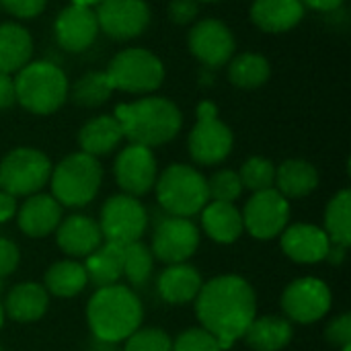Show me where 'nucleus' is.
<instances>
[{"instance_id": "8fccbe9b", "label": "nucleus", "mask_w": 351, "mask_h": 351, "mask_svg": "<svg viewBox=\"0 0 351 351\" xmlns=\"http://www.w3.org/2000/svg\"><path fill=\"white\" fill-rule=\"evenodd\" d=\"M341 351H351V343L350 346H343V348H341Z\"/></svg>"}, {"instance_id": "72a5a7b5", "label": "nucleus", "mask_w": 351, "mask_h": 351, "mask_svg": "<svg viewBox=\"0 0 351 351\" xmlns=\"http://www.w3.org/2000/svg\"><path fill=\"white\" fill-rule=\"evenodd\" d=\"M72 99L82 107H99L113 95V86L105 72H86L72 86Z\"/></svg>"}, {"instance_id": "9b49d317", "label": "nucleus", "mask_w": 351, "mask_h": 351, "mask_svg": "<svg viewBox=\"0 0 351 351\" xmlns=\"http://www.w3.org/2000/svg\"><path fill=\"white\" fill-rule=\"evenodd\" d=\"M241 216H243V226L251 237L259 241H271L280 237L288 226L290 204L276 187H271L253 193L247 199Z\"/></svg>"}, {"instance_id": "f8f14e48", "label": "nucleus", "mask_w": 351, "mask_h": 351, "mask_svg": "<svg viewBox=\"0 0 351 351\" xmlns=\"http://www.w3.org/2000/svg\"><path fill=\"white\" fill-rule=\"evenodd\" d=\"M199 247V228L189 218L162 216L152 232V255L167 263H185Z\"/></svg>"}, {"instance_id": "473e14b6", "label": "nucleus", "mask_w": 351, "mask_h": 351, "mask_svg": "<svg viewBox=\"0 0 351 351\" xmlns=\"http://www.w3.org/2000/svg\"><path fill=\"white\" fill-rule=\"evenodd\" d=\"M152 267L154 255L142 241L123 245V276L130 280L132 286H146L152 278Z\"/></svg>"}, {"instance_id": "ea45409f", "label": "nucleus", "mask_w": 351, "mask_h": 351, "mask_svg": "<svg viewBox=\"0 0 351 351\" xmlns=\"http://www.w3.org/2000/svg\"><path fill=\"white\" fill-rule=\"evenodd\" d=\"M47 0H0V8L16 19H33L45 10Z\"/></svg>"}, {"instance_id": "864d4df0", "label": "nucleus", "mask_w": 351, "mask_h": 351, "mask_svg": "<svg viewBox=\"0 0 351 351\" xmlns=\"http://www.w3.org/2000/svg\"><path fill=\"white\" fill-rule=\"evenodd\" d=\"M0 351H4V350H2V346H0Z\"/></svg>"}, {"instance_id": "4be33fe9", "label": "nucleus", "mask_w": 351, "mask_h": 351, "mask_svg": "<svg viewBox=\"0 0 351 351\" xmlns=\"http://www.w3.org/2000/svg\"><path fill=\"white\" fill-rule=\"evenodd\" d=\"M204 282L199 271L193 265L187 263H175V265H167V269L158 276L156 282V290L158 296L175 306L193 302L195 296L199 294Z\"/></svg>"}, {"instance_id": "f257e3e1", "label": "nucleus", "mask_w": 351, "mask_h": 351, "mask_svg": "<svg viewBox=\"0 0 351 351\" xmlns=\"http://www.w3.org/2000/svg\"><path fill=\"white\" fill-rule=\"evenodd\" d=\"M195 315L220 350H230L255 319L257 298L253 286L241 276H218L206 282L195 296Z\"/></svg>"}, {"instance_id": "393cba45", "label": "nucleus", "mask_w": 351, "mask_h": 351, "mask_svg": "<svg viewBox=\"0 0 351 351\" xmlns=\"http://www.w3.org/2000/svg\"><path fill=\"white\" fill-rule=\"evenodd\" d=\"M123 140V132L115 115H99L86 121L78 132L80 152L90 154L95 158L113 152Z\"/></svg>"}, {"instance_id": "bb28decb", "label": "nucleus", "mask_w": 351, "mask_h": 351, "mask_svg": "<svg viewBox=\"0 0 351 351\" xmlns=\"http://www.w3.org/2000/svg\"><path fill=\"white\" fill-rule=\"evenodd\" d=\"M84 269L88 282L97 290L115 286L123 276V245L107 241L86 257Z\"/></svg>"}, {"instance_id": "e433bc0d", "label": "nucleus", "mask_w": 351, "mask_h": 351, "mask_svg": "<svg viewBox=\"0 0 351 351\" xmlns=\"http://www.w3.org/2000/svg\"><path fill=\"white\" fill-rule=\"evenodd\" d=\"M173 341L171 337L156 327L150 329H138L125 339L123 351H171Z\"/></svg>"}, {"instance_id": "ddd939ff", "label": "nucleus", "mask_w": 351, "mask_h": 351, "mask_svg": "<svg viewBox=\"0 0 351 351\" xmlns=\"http://www.w3.org/2000/svg\"><path fill=\"white\" fill-rule=\"evenodd\" d=\"M282 311L288 321L313 325L331 311V290L319 278L294 280L282 294Z\"/></svg>"}, {"instance_id": "de8ad7c7", "label": "nucleus", "mask_w": 351, "mask_h": 351, "mask_svg": "<svg viewBox=\"0 0 351 351\" xmlns=\"http://www.w3.org/2000/svg\"><path fill=\"white\" fill-rule=\"evenodd\" d=\"M101 0H72V4H80V6H88V8H93V6H97Z\"/></svg>"}, {"instance_id": "2f4dec72", "label": "nucleus", "mask_w": 351, "mask_h": 351, "mask_svg": "<svg viewBox=\"0 0 351 351\" xmlns=\"http://www.w3.org/2000/svg\"><path fill=\"white\" fill-rule=\"evenodd\" d=\"M325 234L331 245H351V191L341 189L331 197L325 210Z\"/></svg>"}, {"instance_id": "3c124183", "label": "nucleus", "mask_w": 351, "mask_h": 351, "mask_svg": "<svg viewBox=\"0 0 351 351\" xmlns=\"http://www.w3.org/2000/svg\"><path fill=\"white\" fill-rule=\"evenodd\" d=\"M197 2H218V0H197Z\"/></svg>"}, {"instance_id": "a878e982", "label": "nucleus", "mask_w": 351, "mask_h": 351, "mask_svg": "<svg viewBox=\"0 0 351 351\" xmlns=\"http://www.w3.org/2000/svg\"><path fill=\"white\" fill-rule=\"evenodd\" d=\"M274 187L286 197V199H300L311 195L319 187V171L302 160V158H290L284 160L276 169V183Z\"/></svg>"}, {"instance_id": "a18cd8bd", "label": "nucleus", "mask_w": 351, "mask_h": 351, "mask_svg": "<svg viewBox=\"0 0 351 351\" xmlns=\"http://www.w3.org/2000/svg\"><path fill=\"white\" fill-rule=\"evenodd\" d=\"M304 6L308 8H315V10H321V12H333L337 10L346 0H300Z\"/></svg>"}, {"instance_id": "5701e85b", "label": "nucleus", "mask_w": 351, "mask_h": 351, "mask_svg": "<svg viewBox=\"0 0 351 351\" xmlns=\"http://www.w3.org/2000/svg\"><path fill=\"white\" fill-rule=\"evenodd\" d=\"M304 16L300 0H255L251 4V21L265 33H286Z\"/></svg>"}, {"instance_id": "603ef678", "label": "nucleus", "mask_w": 351, "mask_h": 351, "mask_svg": "<svg viewBox=\"0 0 351 351\" xmlns=\"http://www.w3.org/2000/svg\"><path fill=\"white\" fill-rule=\"evenodd\" d=\"M0 290H2V280H0Z\"/></svg>"}, {"instance_id": "423d86ee", "label": "nucleus", "mask_w": 351, "mask_h": 351, "mask_svg": "<svg viewBox=\"0 0 351 351\" xmlns=\"http://www.w3.org/2000/svg\"><path fill=\"white\" fill-rule=\"evenodd\" d=\"M156 202L167 216L191 218L199 214L208 197L206 177L189 165H171L156 177Z\"/></svg>"}, {"instance_id": "c03bdc74", "label": "nucleus", "mask_w": 351, "mask_h": 351, "mask_svg": "<svg viewBox=\"0 0 351 351\" xmlns=\"http://www.w3.org/2000/svg\"><path fill=\"white\" fill-rule=\"evenodd\" d=\"M16 210H19L16 197H12L6 191H0V224H4L10 218H14L16 216Z\"/></svg>"}, {"instance_id": "39448f33", "label": "nucleus", "mask_w": 351, "mask_h": 351, "mask_svg": "<svg viewBox=\"0 0 351 351\" xmlns=\"http://www.w3.org/2000/svg\"><path fill=\"white\" fill-rule=\"evenodd\" d=\"M101 181L103 167L99 158L84 152H74L62 158L56 169H51V197L60 206L82 208L97 197Z\"/></svg>"}, {"instance_id": "a211bd4d", "label": "nucleus", "mask_w": 351, "mask_h": 351, "mask_svg": "<svg viewBox=\"0 0 351 351\" xmlns=\"http://www.w3.org/2000/svg\"><path fill=\"white\" fill-rule=\"evenodd\" d=\"M280 245L292 261L313 265L325 261L331 241L325 230L315 224H292L280 234Z\"/></svg>"}, {"instance_id": "49530a36", "label": "nucleus", "mask_w": 351, "mask_h": 351, "mask_svg": "<svg viewBox=\"0 0 351 351\" xmlns=\"http://www.w3.org/2000/svg\"><path fill=\"white\" fill-rule=\"evenodd\" d=\"M348 251V247H341V245H331L329 247V251H327V261L331 263V265H341L343 261H346V253Z\"/></svg>"}, {"instance_id": "1a4fd4ad", "label": "nucleus", "mask_w": 351, "mask_h": 351, "mask_svg": "<svg viewBox=\"0 0 351 351\" xmlns=\"http://www.w3.org/2000/svg\"><path fill=\"white\" fill-rule=\"evenodd\" d=\"M197 121L189 134V154L197 165H220L232 150L234 136L230 128L218 117V107L212 101L197 105Z\"/></svg>"}, {"instance_id": "09e8293b", "label": "nucleus", "mask_w": 351, "mask_h": 351, "mask_svg": "<svg viewBox=\"0 0 351 351\" xmlns=\"http://www.w3.org/2000/svg\"><path fill=\"white\" fill-rule=\"evenodd\" d=\"M4 325V308H2V302H0V329Z\"/></svg>"}, {"instance_id": "58836bf2", "label": "nucleus", "mask_w": 351, "mask_h": 351, "mask_svg": "<svg viewBox=\"0 0 351 351\" xmlns=\"http://www.w3.org/2000/svg\"><path fill=\"white\" fill-rule=\"evenodd\" d=\"M325 339L335 346V348H343V346H350L351 343V315L350 313H343L339 317H335L327 329H325Z\"/></svg>"}, {"instance_id": "f03ea898", "label": "nucleus", "mask_w": 351, "mask_h": 351, "mask_svg": "<svg viewBox=\"0 0 351 351\" xmlns=\"http://www.w3.org/2000/svg\"><path fill=\"white\" fill-rule=\"evenodd\" d=\"M115 119L130 144L156 148L171 142L183 125V115L175 103L165 97H144L115 107Z\"/></svg>"}, {"instance_id": "aec40b11", "label": "nucleus", "mask_w": 351, "mask_h": 351, "mask_svg": "<svg viewBox=\"0 0 351 351\" xmlns=\"http://www.w3.org/2000/svg\"><path fill=\"white\" fill-rule=\"evenodd\" d=\"M58 247L70 257H88L103 245V232L99 222L88 216L72 214L64 218L56 228Z\"/></svg>"}, {"instance_id": "f3484780", "label": "nucleus", "mask_w": 351, "mask_h": 351, "mask_svg": "<svg viewBox=\"0 0 351 351\" xmlns=\"http://www.w3.org/2000/svg\"><path fill=\"white\" fill-rule=\"evenodd\" d=\"M53 33H56L58 45L64 47L66 51H74V53L84 51L86 47L95 43L99 35L97 14L88 6L68 4L56 16Z\"/></svg>"}, {"instance_id": "37998d69", "label": "nucleus", "mask_w": 351, "mask_h": 351, "mask_svg": "<svg viewBox=\"0 0 351 351\" xmlns=\"http://www.w3.org/2000/svg\"><path fill=\"white\" fill-rule=\"evenodd\" d=\"M16 103V93H14V78L10 74L0 72V109H8Z\"/></svg>"}, {"instance_id": "4c0bfd02", "label": "nucleus", "mask_w": 351, "mask_h": 351, "mask_svg": "<svg viewBox=\"0 0 351 351\" xmlns=\"http://www.w3.org/2000/svg\"><path fill=\"white\" fill-rule=\"evenodd\" d=\"M171 351H222L218 346V339L210 335L206 329L195 327L183 331L175 341Z\"/></svg>"}, {"instance_id": "2eb2a0df", "label": "nucleus", "mask_w": 351, "mask_h": 351, "mask_svg": "<svg viewBox=\"0 0 351 351\" xmlns=\"http://www.w3.org/2000/svg\"><path fill=\"white\" fill-rule=\"evenodd\" d=\"M113 175L123 193L132 197L146 195L154 187L158 177L156 158L150 148L130 144L117 154L113 165Z\"/></svg>"}, {"instance_id": "cd10ccee", "label": "nucleus", "mask_w": 351, "mask_h": 351, "mask_svg": "<svg viewBox=\"0 0 351 351\" xmlns=\"http://www.w3.org/2000/svg\"><path fill=\"white\" fill-rule=\"evenodd\" d=\"M33 56V39L29 31L16 23L0 25V72L12 74L25 68Z\"/></svg>"}, {"instance_id": "a19ab883", "label": "nucleus", "mask_w": 351, "mask_h": 351, "mask_svg": "<svg viewBox=\"0 0 351 351\" xmlns=\"http://www.w3.org/2000/svg\"><path fill=\"white\" fill-rule=\"evenodd\" d=\"M19 261H21L19 247L12 241L0 237V280L14 274V269L19 267Z\"/></svg>"}, {"instance_id": "c9c22d12", "label": "nucleus", "mask_w": 351, "mask_h": 351, "mask_svg": "<svg viewBox=\"0 0 351 351\" xmlns=\"http://www.w3.org/2000/svg\"><path fill=\"white\" fill-rule=\"evenodd\" d=\"M206 185H208V197L212 202L232 204L243 193V185H241L239 173H234L230 169H222V171L214 173L210 179H206Z\"/></svg>"}, {"instance_id": "412c9836", "label": "nucleus", "mask_w": 351, "mask_h": 351, "mask_svg": "<svg viewBox=\"0 0 351 351\" xmlns=\"http://www.w3.org/2000/svg\"><path fill=\"white\" fill-rule=\"evenodd\" d=\"M49 306V294L37 282H23L8 290L6 302L2 304L4 317L14 323H35Z\"/></svg>"}, {"instance_id": "9d476101", "label": "nucleus", "mask_w": 351, "mask_h": 351, "mask_svg": "<svg viewBox=\"0 0 351 351\" xmlns=\"http://www.w3.org/2000/svg\"><path fill=\"white\" fill-rule=\"evenodd\" d=\"M99 228L105 241L130 245V243L140 241L142 234L146 232L148 212L138 202V197L119 193V195L109 197L105 206L101 208Z\"/></svg>"}, {"instance_id": "4468645a", "label": "nucleus", "mask_w": 351, "mask_h": 351, "mask_svg": "<svg viewBox=\"0 0 351 351\" xmlns=\"http://www.w3.org/2000/svg\"><path fill=\"white\" fill-rule=\"evenodd\" d=\"M99 31L111 39H134L150 23V8L144 0H101L97 4Z\"/></svg>"}, {"instance_id": "7c9ffc66", "label": "nucleus", "mask_w": 351, "mask_h": 351, "mask_svg": "<svg viewBox=\"0 0 351 351\" xmlns=\"http://www.w3.org/2000/svg\"><path fill=\"white\" fill-rule=\"evenodd\" d=\"M271 66L265 56L245 51L228 62V78L239 88H257L269 80Z\"/></svg>"}, {"instance_id": "c85d7f7f", "label": "nucleus", "mask_w": 351, "mask_h": 351, "mask_svg": "<svg viewBox=\"0 0 351 351\" xmlns=\"http://www.w3.org/2000/svg\"><path fill=\"white\" fill-rule=\"evenodd\" d=\"M292 323L284 317H255L243 339L253 351H280L292 341Z\"/></svg>"}, {"instance_id": "dca6fc26", "label": "nucleus", "mask_w": 351, "mask_h": 351, "mask_svg": "<svg viewBox=\"0 0 351 351\" xmlns=\"http://www.w3.org/2000/svg\"><path fill=\"white\" fill-rule=\"evenodd\" d=\"M191 53L208 68H218L230 62L234 53V37L230 29L216 19H204L189 31Z\"/></svg>"}, {"instance_id": "6ab92c4d", "label": "nucleus", "mask_w": 351, "mask_h": 351, "mask_svg": "<svg viewBox=\"0 0 351 351\" xmlns=\"http://www.w3.org/2000/svg\"><path fill=\"white\" fill-rule=\"evenodd\" d=\"M62 222V206L47 193H35L16 210V224L29 239H43L56 232Z\"/></svg>"}, {"instance_id": "20e7f679", "label": "nucleus", "mask_w": 351, "mask_h": 351, "mask_svg": "<svg viewBox=\"0 0 351 351\" xmlns=\"http://www.w3.org/2000/svg\"><path fill=\"white\" fill-rule=\"evenodd\" d=\"M16 103L29 113H56L70 97L68 76L53 62H29L14 78Z\"/></svg>"}, {"instance_id": "0eeeda50", "label": "nucleus", "mask_w": 351, "mask_h": 351, "mask_svg": "<svg viewBox=\"0 0 351 351\" xmlns=\"http://www.w3.org/2000/svg\"><path fill=\"white\" fill-rule=\"evenodd\" d=\"M113 90L146 95L156 90L165 80V66L158 56L142 47L119 51L105 70Z\"/></svg>"}, {"instance_id": "7ed1b4c3", "label": "nucleus", "mask_w": 351, "mask_h": 351, "mask_svg": "<svg viewBox=\"0 0 351 351\" xmlns=\"http://www.w3.org/2000/svg\"><path fill=\"white\" fill-rule=\"evenodd\" d=\"M144 308L136 292L128 286L99 288L86 306L90 333L103 343H121L142 325Z\"/></svg>"}, {"instance_id": "79ce46f5", "label": "nucleus", "mask_w": 351, "mask_h": 351, "mask_svg": "<svg viewBox=\"0 0 351 351\" xmlns=\"http://www.w3.org/2000/svg\"><path fill=\"white\" fill-rule=\"evenodd\" d=\"M199 4L197 0H171L169 4V16L177 25H187L197 16Z\"/></svg>"}, {"instance_id": "6e6552de", "label": "nucleus", "mask_w": 351, "mask_h": 351, "mask_svg": "<svg viewBox=\"0 0 351 351\" xmlns=\"http://www.w3.org/2000/svg\"><path fill=\"white\" fill-rule=\"evenodd\" d=\"M51 160L35 148H14L0 160V191L29 197L41 191L51 177Z\"/></svg>"}, {"instance_id": "b1692460", "label": "nucleus", "mask_w": 351, "mask_h": 351, "mask_svg": "<svg viewBox=\"0 0 351 351\" xmlns=\"http://www.w3.org/2000/svg\"><path fill=\"white\" fill-rule=\"evenodd\" d=\"M202 214V226L204 232L220 245H230L241 239L245 226H243V216L237 210L234 204L226 202H208L206 208L199 212Z\"/></svg>"}, {"instance_id": "f704fd0d", "label": "nucleus", "mask_w": 351, "mask_h": 351, "mask_svg": "<svg viewBox=\"0 0 351 351\" xmlns=\"http://www.w3.org/2000/svg\"><path fill=\"white\" fill-rule=\"evenodd\" d=\"M239 179H241L243 189H249L251 193L265 191V189H271L276 183V167L269 158L251 156L241 167Z\"/></svg>"}, {"instance_id": "c756f323", "label": "nucleus", "mask_w": 351, "mask_h": 351, "mask_svg": "<svg viewBox=\"0 0 351 351\" xmlns=\"http://www.w3.org/2000/svg\"><path fill=\"white\" fill-rule=\"evenodd\" d=\"M88 284L86 278V269L84 265H80L78 261H58L53 265H49V269L45 271V280H43V288L47 290V294L58 296V298H72L76 294H80Z\"/></svg>"}]
</instances>
